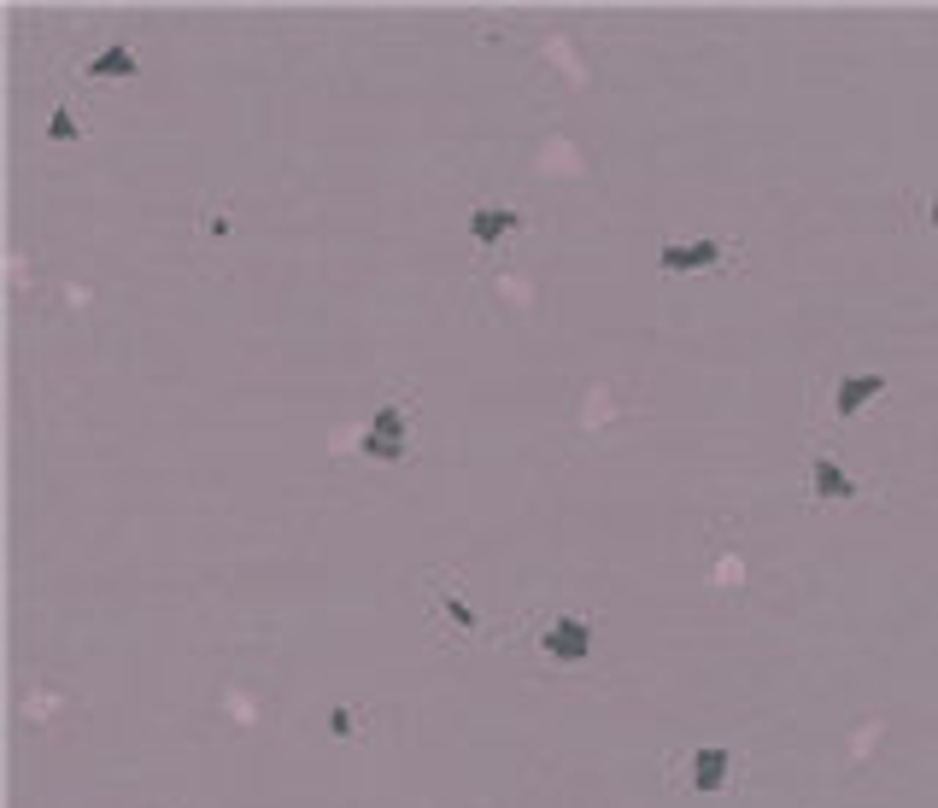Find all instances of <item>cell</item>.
<instances>
[{
	"label": "cell",
	"mask_w": 938,
	"mask_h": 808,
	"mask_svg": "<svg viewBox=\"0 0 938 808\" xmlns=\"http://www.w3.org/2000/svg\"><path fill=\"white\" fill-rule=\"evenodd\" d=\"M435 592H440V610H446V615H452V621H458V627H463V633H476V627H481V621H476V610H469V604H463V597H458L452 586H446V580H440V586H435Z\"/></svg>",
	"instance_id": "cell-10"
},
{
	"label": "cell",
	"mask_w": 938,
	"mask_h": 808,
	"mask_svg": "<svg viewBox=\"0 0 938 808\" xmlns=\"http://www.w3.org/2000/svg\"><path fill=\"white\" fill-rule=\"evenodd\" d=\"M710 574H716V586L722 592H740L745 586V580H751V563H745V551H716V556H710Z\"/></svg>",
	"instance_id": "cell-9"
},
{
	"label": "cell",
	"mask_w": 938,
	"mask_h": 808,
	"mask_svg": "<svg viewBox=\"0 0 938 808\" xmlns=\"http://www.w3.org/2000/svg\"><path fill=\"white\" fill-rule=\"evenodd\" d=\"M358 451H364V458H376V463H399L405 451H411V405H405V399L381 405L376 417L364 422Z\"/></svg>",
	"instance_id": "cell-1"
},
{
	"label": "cell",
	"mask_w": 938,
	"mask_h": 808,
	"mask_svg": "<svg viewBox=\"0 0 938 808\" xmlns=\"http://www.w3.org/2000/svg\"><path fill=\"white\" fill-rule=\"evenodd\" d=\"M727 768H733V750H692V756H686L692 791H722V785H727Z\"/></svg>",
	"instance_id": "cell-7"
},
{
	"label": "cell",
	"mask_w": 938,
	"mask_h": 808,
	"mask_svg": "<svg viewBox=\"0 0 938 808\" xmlns=\"http://www.w3.org/2000/svg\"><path fill=\"white\" fill-rule=\"evenodd\" d=\"M77 135H83V130H77V117H71L65 106H59V112L48 117V141H59V147H71Z\"/></svg>",
	"instance_id": "cell-11"
},
{
	"label": "cell",
	"mask_w": 938,
	"mask_h": 808,
	"mask_svg": "<svg viewBox=\"0 0 938 808\" xmlns=\"http://www.w3.org/2000/svg\"><path fill=\"white\" fill-rule=\"evenodd\" d=\"M727 258L722 241H663L657 246V269H669V276H692V269H716Z\"/></svg>",
	"instance_id": "cell-3"
},
{
	"label": "cell",
	"mask_w": 938,
	"mask_h": 808,
	"mask_svg": "<svg viewBox=\"0 0 938 808\" xmlns=\"http://www.w3.org/2000/svg\"><path fill=\"white\" fill-rule=\"evenodd\" d=\"M540 645H546V656H552V662H587V656H593V621H587V615L546 621Z\"/></svg>",
	"instance_id": "cell-2"
},
{
	"label": "cell",
	"mask_w": 938,
	"mask_h": 808,
	"mask_svg": "<svg viewBox=\"0 0 938 808\" xmlns=\"http://www.w3.org/2000/svg\"><path fill=\"white\" fill-rule=\"evenodd\" d=\"M141 65H135V48L130 41H112V48H100L94 59H89V76L94 82H118V76H135Z\"/></svg>",
	"instance_id": "cell-8"
},
{
	"label": "cell",
	"mask_w": 938,
	"mask_h": 808,
	"mask_svg": "<svg viewBox=\"0 0 938 808\" xmlns=\"http://www.w3.org/2000/svg\"><path fill=\"white\" fill-rule=\"evenodd\" d=\"M886 387H891V381L874 376V369H868V376H839V387H833V410H839V417H856V410L874 405Z\"/></svg>",
	"instance_id": "cell-6"
},
{
	"label": "cell",
	"mask_w": 938,
	"mask_h": 808,
	"mask_svg": "<svg viewBox=\"0 0 938 808\" xmlns=\"http://www.w3.org/2000/svg\"><path fill=\"white\" fill-rule=\"evenodd\" d=\"M927 223H932V229H938V200H932V205H927Z\"/></svg>",
	"instance_id": "cell-13"
},
{
	"label": "cell",
	"mask_w": 938,
	"mask_h": 808,
	"mask_svg": "<svg viewBox=\"0 0 938 808\" xmlns=\"http://www.w3.org/2000/svg\"><path fill=\"white\" fill-rule=\"evenodd\" d=\"M522 223H528V217L517 212V205H476V212H469V235H476L481 253H493V246H499L504 235H517Z\"/></svg>",
	"instance_id": "cell-4"
},
{
	"label": "cell",
	"mask_w": 938,
	"mask_h": 808,
	"mask_svg": "<svg viewBox=\"0 0 938 808\" xmlns=\"http://www.w3.org/2000/svg\"><path fill=\"white\" fill-rule=\"evenodd\" d=\"M809 492H815L822 504H850L863 487H856V474H845L833 458H822V451H815V458H809Z\"/></svg>",
	"instance_id": "cell-5"
},
{
	"label": "cell",
	"mask_w": 938,
	"mask_h": 808,
	"mask_svg": "<svg viewBox=\"0 0 938 808\" xmlns=\"http://www.w3.org/2000/svg\"><path fill=\"white\" fill-rule=\"evenodd\" d=\"M335 733H340V738L358 733V715H353V709H335Z\"/></svg>",
	"instance_id": "cell-12"
}]
</instances>
